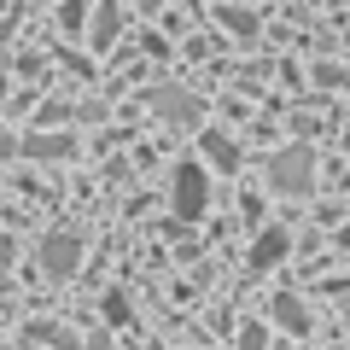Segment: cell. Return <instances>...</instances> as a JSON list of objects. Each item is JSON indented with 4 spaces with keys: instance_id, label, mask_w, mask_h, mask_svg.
Returning <instances> with one entry per match:
<instances>
[{
    "instance_id": "cell-4",
    "label": "cell",
    "mask_w": 350,
    "mask_h": 350,
    "mask_svg": "<svg viewBox=\"0 0 350 350\" xmlns=\"http://www.w3.org/2000/svg\"><path fill=\"white\" fill-rule=\"evenodd\" d=\"M286 251H292V234H286V228H262V234H257V245H251V269L262 275V269H275V262L286 257Z\"/></svg>"
},
{
    "instance_id": "cell-14",
    "label": "cell",
    "mask_w": 350,
    "mask_h": 350,
    "mask_svg": "<svg viewBox=\"0 0 350 350\" xmlns=\"http://www.w3.org/2000/svg\"><path fill=\"white\" fill-rule=\"evenodd\" d=\"M0 105H6V82H0Z\"/></svg>"
},
{
    "instance_id": "cell-12",
    "label": "cell",
    "mask_w": 350,
    "mask_h": 350,
    "mask_svg": "<svg viewBox=\"0 0 350 350\" xmlns=\"http://www.w3.org/2000/svg\"><path fill=\"white\" fill-rule=\"evenodd\" d=\"M239 350H262V327H245L239 333Z\"/></svg>"
},
{
    "instance_id": "cell-6",
    "label": "cell",
    "mask_w": 350,
    "mask_h": 350,
    "mask_svg": "<svg viewBox=\"0 0 350 350\" xmlns=\"http://www.w3.org/2000/svg\"><path fill=\"white\" fill-rule=\"evenodd\" d=\"M199 146H204V158H211L216 170H234V163H239V146L222 135V129H204V140H199Z\"/></svg>"
},
{
    "instance_id": "cell-13",
    "label": "cell",
    "mask_w": 350,
    "mask_h": 350,
    "mask_svg": "<svg viewBox=\"0 0 350 350\" xmlns=\"http://www.w3.org/2000/svg\"><path fill=\"white\" fill-rule=\"evenodd\" d=\"M6 262H12V239L0 234V269H6Z\"/></svg>"
},
{
    "instance_id": "cell-2",
    "label": "cell",
    "mask_w": 350,
    "mask_h": 350,
    "mask_svg": "<svg viewBox=\"0 0 350 350\" xmlns=\"http://www.w3.org/2000/svg\"><path fill=\"white\" fill-rule=\"evenodd\" d=\"M310 175H315L310 146H292V152H280V158L269 163V181H275L280 193H310Z\"/></svg>"
},
{
    "instance_id": "cell-3",
    "label": "cell",
    "mask_w": 350,
    "mask_h": 350,
    "mask_svg": "<svg viewBox=\"0 0 350 350\" xmlns=\"http://www.w3.org/2000/svg\"><path fill=\"white\" fill-rule=\"evenodd\" d=\"M76 262H82V239L76 234H47L41 239V269H47V275H76Z\"/></svg>"
},
{
    "instance_id": "cell-1",
    "label": "cell",
    "mask_w": 350,
    "mask_h": 350,
    "mask_svg": "<svg viewBox=\"0 0 350 350\" xmlns=\"http://www.w3.org/2000/svg\"><path fill=\"white\" fill-rule=\"evenodd\" d=\"M170 204H175V216H187V222H199V216H204L211 187H204V170H199V163H181V170H175V181H170Z\"/></svg>"
},
{
    "instance_id": "cell-10",
    "label": "cell",
    "mask_w": 350,
    "mask_h": 350,
    "mask_svg": "<svg viewBox=\"0 0 350 350\" xmlns=\"http://www.w3.org/2000/svg\"><path fill=\"white\" fill-rule=\"evenodd\" d=\"M222 24L234 29V36H251V29H257V18H251V12H234V6H222Z\"/></svg>"
},
{
    "instance_id": "cell-5",
    "label": "cell",
    "mask_w": 350,
    "mask_h": 350,
    "mask_svg": "<svg viewBox=\"0 0 350 350\" xmlns=\"http://www.w3.org/2000/svg\"><path fill=\"white\" fill-rule=\"evenodd\" d=\"M152 105H158L163 117H175V123H199V100H193V94H175V88H163V94H152Z\"/></svg>"
},
{
    "instance_id": "cell-7",
    "label": "cell",
    "mask_w": 350,
    "mask_h": 350,
    "mask_svg": "<svg viewBox=\"0 0 350 350\" xmlns=\"http://www.w3.org/2000/svg\"><path fill=\"white\" fill-rule=\"evenodd\" d=\"M275 321L286 327V333H310V310H304L292 292H280V298H275Z\"/></svg>"
},
{
    "instance_id": "cell-9",
    "label": "cell",
    "mask_w": 350,
    "mask_h": 350,
    "mask_svg": "<svg viewBox=\"0 0 350 350\" xmlns=\"http://www.w3.org/2000/svg\"><path fill=\"white\" fill-rule=\"evenodd\" d=\"M117 24H123V18H117V6H100V24H94V47H105V41L117 36Z\"/></svg>"
},
{
    "instance_id": "cell-8",
    "label": "cell",
    "mask_w": 350,
    "mask_h": 350,
    "mask_svg": "<svg viewBox=\"0 0 350 350\" xmlns=\"http://www.w3.org/2000/svg\"><path fill=\"white\" fill-rule=\"evenodd\" d=\"M29 152H36V158H70V140H64V135H36V140H29Z\"/></svg>"
},
{
    "instance_id": "cell-11",
    "label": "cell",
    "mask_w": 350,
    "mask_h": 350,
    "mask_svg": "<svg viewBox=\"0 0 350 350\" xmlns=\"http://www.w3.org/2000/svg\"><path fill=\"white\" fill-rule=\"evenodd\" d=\"M105 315H111V321H123V315H129V298H123V292H105Z\"/></svg>"
}]
</instances>
